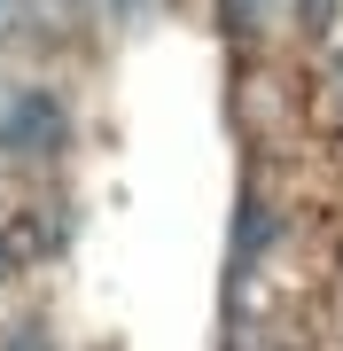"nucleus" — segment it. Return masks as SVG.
Returning <instances> with one entry per match:
<instances>
[{"label": "nucleus", "instance_id": "f257e3e1", "mask_svg": "<svg viewBox=\"0 0 343 351\" xmlns=\"http://www.w3.org/2000/svg\"><path fill=\"white\" fill-rule=\"evenodd\" d=\"M0 141H8V156H47L63 141V110L39 86H8L0 94Z\"/></svg>", "mask_w": 343, "mask_h": 351}]
</instances>
